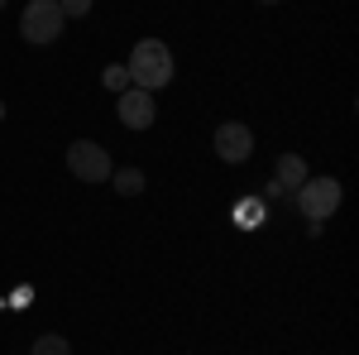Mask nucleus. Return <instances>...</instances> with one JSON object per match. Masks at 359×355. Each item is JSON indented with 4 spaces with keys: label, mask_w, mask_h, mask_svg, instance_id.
Returning <instances> with one entry per match:
<instances>
[{
    "label": "nucleus",
    "mask_w": 359,
    "mask_h": 355,
    "mask_svg": "<svg viewBox=\"0 0 359 355\" xmlns=\"http://www.w3.org/2000/svg\"><path fill=\"white\" fill-rule=\"evenodd\" d=\"M264 5H278V0H264Z\"/></svg>",
    "instance_id": "15"
},
{
    "label": "nucleus",
    "mask_w": 359,
    "mask_h": 355,
    "mask_svg": "<svg viewBox=\"0 0 359 355\" xmlns=\"http://www.w3.org/2000/svg\"><path fill=\"white\" fill-rule=\"evenodd\" d=\"M249 154H254V130L249 125H240V120L216 125V159L221 164H245Z\"/></svg>",
    "instance_id": "5"
},
{
    "label": "nucleus",
    "mask_w": 359,
    "mask_h": 355,
    "mask_svg": "<svg viewBox=\"0 0 359 355\" xmlns=\"http://www.w3.org/2000/svg\"><path fill=\"white\" fill-rule=\"evenodd\" d=\"M29 298H34V288H15V298H10V302H15V307H29Z\"/></svg>",
    "instance_id": "13"
},
{
    "label": "nucleus",
    "mask_w": 359,
    "mask_h": 355,
    "mask_svg": "<svg viewBox=\"0 0 359 355\" xmlns=\"http://www.w3.org/2000/svg\"><path fill=\"white\" fill-rule=\"evenodd\" d=\"M115 110H120V125H130V130H149V125H154V115H158L154 91H139V86H125Z\"/></svg>",
    "instance_id": "6"
},
{
    "label": "nucleus",
    "mask_w": 359,
    "mask_h": 355,
    "mask_svg": "<svg viewBox=\"0 0 359 355\" xmlns=\"http://www.w3.org/2000/svg\"><path fill=\"white\" fill-rule=\"evenodd\" d=\"M273 173H278V178H273L278 188L297 192V188H302V183H306V159H302V154H283V159H278V168H273Z\"/></svg>",
    "instance_id": "7"
},
{
    "label": "nucleus",
    "mask_w": 359,
    "mask_h": 355,
    "mask_svg": "<svg viewBox=\"0 0 359 355\" xmlns=\"http://www.w3.org/2000/svg\"><path fill=\"white\" fill-rule=\"evenodd\" d=\"M29 355H72V346H67V336H57V331H43L39 341H34V351Z\"/></svg>",
    "instance_id": "10"
},
{
    "label": "nucleus",
    "mask_w": 359,
    "mask_h": 355,
    "mask_svg": "<svg viewBox=\"0 0 359 355\" xmlns=\"http://www.w3.org/2000/svg\"><path fill=\"white\" fill-rule=\"evenodd\" d=\"M67 168H72V178H82V183H106L115 173L111 154H106L96 139H72V144H67Z\"/></svg>",
    "instance_id": "4"
},
{
    "label": "nucleus",
    "mask_w": 359,
    "mask_h": 355,
    "mask_svg": "<svg viewBox=\"0 0 359 355\" xmlns=\"http://www.w3.org/2000/svg\"><path fill=\"white\" fill-rule=\"evenodd\" d=\"M340 197H345L340 178H306L302 188H297V212L306 221H326V217H335Z\"/></svg>",
    "instance_id": "2"
},
{
    "label": "nucleus",
    "mask_w": 359,
    "mask_h": 355,
    "mask_svg": "<svg viewBox=\"0 0 359 355\" xmlns=\"http://www.w3.org/2000/svg\"><path fill=\"white\" fill-rule=\"evenodd\" d=\"M62 10H57V0H29L25 5V20H20V34H25V44H53L57 34H62Z\"/></svg>",
    "instance_id": "3"
},
{
    "label": "nucleus",
    "mask_w": 359,
    "mask_h": 355,
    "mask_svg": "<svg viewBox=\"0 0 359 355\" xmlns=\"http://www.w3.org/2000/svg\"><path fill=\"white\" fill-rule=\"evenodd\" d=\"M101 82H106V86L115 91V96H120V91L130 86V72H125V63H115V67H106V72H101Z\"/></svg>",
    "instance_id": "11"
},
{
    "label": "nucleus",
    "mask_w": 359,
    "mask_h": 355,
    "mask_svg": "<svg viewBox=\"0 0 359 355\" xmlns=\"http://www.w3.org/2000/svg\"><path fill=\"white\" fill-rule=\"evenodd\" d=\"M111 183H115L120 197H139L144 192V173L139 168H120V173H111Z\"/></svg>",
    "instance_id": "9"
},
{
    "label": "nucleus",
    "mask_w": 359,
    "mask_h": 355,
    "mask_svg": "<svg viewBox=\"0 0 359 355\" xmlns=\"http://www.w3.org/2000/svg\"><path fill=\"white\" fill-rule=\"evenodd\" d=\"M0 10H5V0H0Z\"/></svg>",
    "instance_id": "16"
},
{
    "label": "nucleus",
    "mask_w": 359,
    "mask_h": 355,
    "mask_svg": "<svg viewBox=\"0 0 359 355\" xmlns=\"http://www.w3.org/2000/svg\"><path fill=\"white\" fill-rule=\"evenodd\" d=\"M57 10H62V20H82L91 15V0H57Z\"/></svg>",
    "instance_id": "12"
},
{
    "label": "nucleus",
    "mask_w": 359,
    "mask_h": 355,
    "mask_svg": "<svg viewBox=\"0 0 359 355\" xmlns=\"http://www.w3.org/2000/svg\"><path fill=\"white\" fill-rule=\"evenodd\" d=\"M125 72H130V86L139 91H163L172 82V53H168L163 39H139L130 63H125Z\"/></svg>",
    "instance_id": "1"
},
{
    "label": "nucleus",
    "mask_w": 359,
    "mask_h": 355,
    "mask_svg": "<svg viewBox=\"0 0 359 355\" xmlns=\"http://www.w3.org/2000/svg\"><path fill=\"white\" fill-rule=\"evenodd\" d=\"M0 120H5V101H0Z\"/></svg>",
    "instance_id": "14"
},
{
    "label": "nucleus",
    "mask_w": 359,
    "mask_h": 355,
    "mask_svg": "<svg viewBox=\"0 0 359 355\" xmlns=\"http://www.w3.org/2000/svg\"><path fill=\"white\" fill-rule=\"evenodd\" d=\"M235 226H240V231H254V226H264V202H259V197H245V202H235Z\"/></svg>",
    "instance_id": "8"
}]
</instances>
